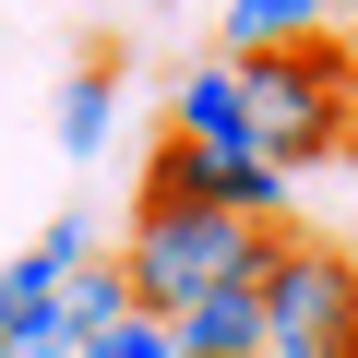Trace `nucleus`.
<instances>
[{
	"instance_id": "obj_3",
	"label": "nucleus",
	"mask_w": 358,
	"mask_h": 358,
	"mask_svg": "<svg viewBox=\"0 0 358 358\" xmlns=\"http://www.w3.org/2000/svg\"><path fill=\"white\" fill-rule=\"evenodd\" d=\"M251 299H263V358H358V287H346L334 239H299V227L263 239Z\"/></svg>"
},
{
	"instance_id": "obj_8",
	"label": "nucleus",
	"mask_w": 358,
	"mask_h": 358,
	"mask_svg": "<svg viewBox=\"0 0 358 358\" xmlns=\"http://www.w3.org/2000/svg\"><path fill=\"white\" fill-rule=\"evenodd\" d=\"M334 24V0H227V60H263V48H310Z\"/></svg>"
},
{
	"instance_id": "obj_13",
	"label": "nucleus",
	"mask_w": 358,
	"mask_h": 358,
	"mask_svg": "<svg viewBox=\"0 0 358 358\" xmlns=\"http://www.w3.org/2000/svg\"><path fill=\"white\" fill-rule=\"evenodd\" d=\"M334 263H346V287H358V227H346V239H334Z\"/></svg>"
},
{
	"instance_id": "obj_9",
	"label": "nucleus",
	"mask_w": 358,
	"mask_h": 358,
	"mask_svg": "<svg viewBox=\"0 0 358 358\" xmlns=\"http://www.w3.org/2000/svg\"><path fill=\"white\" fill-rule=\"evenodd\" d=\"M108 120H120V72H96V60H84V72L60 84V143H72V155H96V143H108Z\"/></svg>"
},
{
	"instance_id": "obj_7",
	"label": "nucleus",
	"mask_w": 358,
	"mask_h": 358,
	"mask_svg": "<svg viewBox=\"0 0 358 358\" xmlns=\"http://www.w3.org/2000/svg\"><path fill=\"white\" fill-rule=\"evenodd\" d=\"M167 143H239V72H227V60H192V72H179Z\"/></svg>"
},
{
	"instance_id": "obj_2",
	"label": "nucleus",
	"mask_w": 358,
	"mask_h": 358,
	"mask_svg": "<svg viewBox=\"0 0 358 358\" xmlns=\"http://www.w3.org/2000/svg\"><path fill=\"white\" fill-rule=\"evenodd\" d=\"M227 72H239V143H251L275 179L346 155V120H334V72H346V48H334V36H310V48H263V60H227Z\"/></svg>"
},
{
	"instance_id": "obj_11",
	"label": "nucleus",
	"mask_w": 358,
	"mask_h": 358,
	"mask_svg": "<svg viewBox=\"0 0 358 358\" xmlns=\"http://www.w3.org/2000/svg\"><path fill=\"white\" fill-rule=\"evenodd\" d=\"M84 358H167V322H143V310H131V322H108Z\"/></svg>"
},
{
	"instance_id": "obj_12",
	"label": "nucleus",
	"mask_w": 358,
	"mask_h": 358,
	"mask_svg": "<svg viewBox=\"0 0 358 358\" xmlns=\"http://www.w3.org/2000/svg\"><path fill=\"white\" fill-rule=\"evenodd\" d=\"M334 120H346V155H358V48H346V72H334Z\"/></svg>"
},
{
	"instance_id": "obj_10",
	"label": "nucleus",
	"mask_w": 358,
	"mask_h": 358,
	"mask_svg": "<svg viewBox=\"0 0 358 358\" xmlns=\"http://www.w3.org/2000/svg\"><path fill=\"white\" fill-rule=\"evenodd\" d=\"M60 322H72V346H96L108 322H131V287H120V263H84V275L60 287Z\"/></svg>"
},
{
	"instance_id": "obj_1",
	"label": "nucleus",
	"mask_w": 358,
	"mask_h": 358,
	"mask_svg": "<svg viewBox=\"0 0 358 358\" xmlns=\"http://www.w3.org/2000/svg\"><path fill=\"white\" fill-rule=\"evenodd\" d=\"M263 239L275 227H239V215H203V203H131V239H120V287H131V310L143 322H179L192 299H215V287H251L263 275Z\"/></svg>"
},
{
	"instance_id": "obj_6",
	"label": "nucleus",
	"mask_w": 358,
	"mask_h": 358,
	"mask_svg": "<svg viewBox=\"0 0 358 358\" xmlns=\"http://www.w3.org/2000/svg\"><path fill=\"white\" fill-rule=\"evenodd\" d=\"M167 358H263V299L251 287H215L167 322Z\"/></svg>"
},
{
	"instance_id": "obj_4",
	"label": "nucleus",
	"mask_w": 358,
	"mask_h": 358,
	"mask_svg": "<svg viewBox=\"0 0 358 358\" xmlns=\"http://www.w3.org/2000/svg\"><path fill=\"white\" fill-rule=\"evenodd\" d=\"M155 203H203V215H239V227H275L287 239V179L251 155V143H155Z\"/></svg>"
},
{
	"instance_id": "obj_14",
	"label": "nucleus",
	"mask_w": 358,
	"mask_h": 358,
	"mask_svg": "<svg viewBox=\"0 0 358 358\" xmlns=\"http://www.w3.org/2000/svg\"><path fill=\"white\" fill-rule=\"evenodd\" d=\"M346 13H358V0H346Z\"/></svg>"
},
{
	"instance_id": "obj_5",
	"label": "nucleus",
	"mask_w": 358,
	"mask_h": 358,
	"mask_svg": "<svg viewBox=\"0 0 358 358\" xmlns=\"http://www.w3.org/2000/svg\"><path fill=\"white\" fill-rule=\"evenodd\" d=\"M96 263V239H84V215H48L13 263H0V334H24V322H48L60 310V287Z\"/></svg>"
}]
</instances>
